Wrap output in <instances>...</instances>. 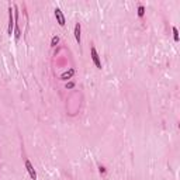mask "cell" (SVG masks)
<instances>
[{"mask_svg": "<svg viewBox=\"0 0 180 180\" xmlns=\"http://www.w3.org/2000/svg\"><path fill=\"white\" fill-rule=\"evenodd\" d=\"M173 38H174V41H179V31H177V28L176 27H173Z\"/></svg>", "mask_w": 180, "mask_h": 180, "instance_id": "obj_9", "label": "cell"}, {"mask_svg": "<svg viewBox=\"0 0 180 180\" xmlns=\"http://www.w3.org/2000/svg\"><path fill=\"white\" fill-rule=\"evenodd\" d=\"M14 27H16V24H14L13 9H11V6H10V7H9V28H7V31H9V35H11V34H13Z\"/></svg>", "mask_w": 180, "mask_h": 180, "instance_id": "obj_2", "label": "cell"}, {"mask_svg": "<svg viewBox=\"0 0 180 180\" xmlns=\"http://www.w3.org/2000/svg\"><path fill=\"white\" fill-rule=\"evenodd\" d=\"M75 75V69L73 68H70L69 70H66V72H64V73L61 75V79L62 80H68V79H70V77L73 76Z\"/></svg>", "mask_w": 180, "mask_h": 180, "instance_id": "obj_5", "label": "cell"}, {"mask_svg": "<svg viewBox=\"0 0 180 180\" xmlns=\"http://www.w3.org/2000/svg\"><path fill=\"white\" fill-rule=\"evenodd\" d=\"M73 87H75L73 82H69V83H66V89H73Z\"/></svg>", "mask_w": 180, "mask_h": 180, "instance_id": "obj_10", "label": "cell"}, {"mask_svg": "<svg viewBox=\"0 0 180 180\" xmlns=\"http://www.w3.org/2000/svg\"><path fill=\"white\" fill-rule=\"evenodd\" d=\"M25 169H27V172H28V174H30L31 179L37 180V172H35V169H34V166L31 165L30 160H25Z\"/></svg>", "mask_w": 180, "mask_h": 180, "instance_id": "obj_3", "label": "cell"}, {"mask_svg": "<svg viewBox=\"0 0 180 180\" xmlns=\"http://www.w3.org/2000/svg\"><path fill=\"white\" fill-rule=\"evenodd\" d=\"M143 14H145V7L138 6V17H143Z\"/></svg>", "mask_w": 180, "mask_h": 180, "instance_id": "obj_8", "label": "cell"}, {"mask_svg": "<svg viewBox=\"0 0 180 180\" xmlns=\"http://www.w3.org/2000/svg\"><path fill=\"white\" fill-rule=\"evenodd\" d=\"M75 38H76L77 44H80V24L79 23L75 24Z\"/></svg>", "mask_w": 180, "mask_h": 180, "instance_id": "obj_6", "label": "cell"}, {"mask_svg": "<svg viewBox=\"0 0 180 180\" xmlns=\"http://www.w3.org/2000/svg\"><path fill=\"white\" fill-rule=\"evenodd\" d=\"M90 55H92L93 64L96 65L97 69H101V61H100V58H99V53H97V51L94 47H92V49H90Z\"/></svg>", "mask_w": 180, "mask_h": 180, "instance_id": "obj_1", "label": "cell"}, {"mask_svg": "<svg viewBox=\"0 0 180 180\" xmlns=\"http://www.w3.org/2000/svg\"><path fill=\"white\" fill-rule=\"evenodd\" d=\"M55 17H57L58 24H59L61 27H64L66 21H65V16H64V13H62L61 9H55Z\"/></svg>", "mask_w": 180, "mask_h": 180, "instance_id": "obj_4", "label": "cell"}, {"mask_svg": "<svg viewBox=\"0 0 180 180\" xmlns=\"http://www.w3.org/2000/svg\"><path fill=\"white\" fill-rule=\"evenodd\" d=\"M100 173H103V174H104V173H106V169H104V167H103V166H100Z\"/></svg>", "mask_w": 180, "mask_h": 180, "instance_id": "obj_11", "label": "cell"}, {"mask_svg": "<svg viewBox=\"0 0 180 180\" xmlns=\"http://www.w3.org/2000/svg\"><path fill=\"white\" fill-rule=\"evenodd\" d=\"M59 42V37H57V35H53L52 40H51V47H55L57 44Z\"/></svg>", "mask_w": 180, "mask_h": 180, "instance_id": "obj_7", "label": "cell"}]
</instances>
